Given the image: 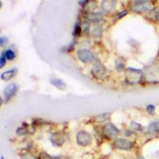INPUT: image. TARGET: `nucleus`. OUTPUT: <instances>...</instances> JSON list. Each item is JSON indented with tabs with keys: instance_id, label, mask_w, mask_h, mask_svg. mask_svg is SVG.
Returning a JSON list of instances; mask_svg holds the SVG:
<instances>
[{
	"instance_id": "nucleus-1",
	"label": "nucleus",
	"mask_w": 159,
	"mask_h": 159,
	"mask_svg": "<svg viewBox=\"0 0 159 159\" xmlns=\"http://www.w3.org/2000/svg\"><path fill=\"white\" fill-rule=\"evenodd\" d=\"M76 141L80 146L87 147L92 143V137L87 131L81 130V131L78 132L77 135H76Z\"/></svg>"
},
{
	"instance_id": "nucleus-2",
	"label": "nucleus",
	"mask_w": 159,
	"mask_h": 159,
	"mask_svg": "<svg viewBox=\"0 0 159 159\" xmlns=\"http://www.w3.org/2000/svg\"><path fill=\"white\" fill-rule=\"evenodd\" d=\"M77 56L82 62L84 63H89L92 62L94 59V56L90 50L86 49H80L78 50Z\"/></svg>"
},
{
	"instance_id": "nucleus-3",
	"label": "nucleus",
	"mask_w": 159,
	"mask_h": 159,
	"mask_svg": "<svg viewBox=\"0 0 159 159\" xmlns=\"http://www.w3.org/2000/svg\"><path fill=\"white\" fill-rule=\"evenodd\" d=\"M114 147L119 150H130L133 147V143L126 139H118L114 142Z\"/></svg>"
},
{
	"instance_id": "nucleus-4",
	"label": "nucleus",
	"mask_w": 159,
	"mask_h": 159,
	"mask_svg": "<svg viewBox=\"0 0 159 159\" xmlns=\"http://www.w3.org/2000/svg\"><path fill=\"white\" fill-rule=\"evenodd\" d=\"M103 132L104 135L110 138L116 137L119 133V130L112 123H107V124H105L103 129Z\"/></svg>"
},
{
	"instance_id": "nucleus-5",
	"label": "nucleus",
	"mask_w": 159,
	"mask_h": 159,
	"mask_svg": "<svg viewBox=\"0 0 159 159\" xmlns=\"http://www.w3.org/2000/svg\"><path fill=\"white\" fill-rule=\"evenodd\" d=\"M17 90H18V86H17L16 84L12 83L7 85L3 91V96L6 101H8L9 99H11L13 96H15Z\"/></svg>"
},
{
	"instance_id": "nucleus-6",
	"label": "nucleus",
	"mask_w": 159,
	"mask_h": 159,
	"mask_svg": "<svg viewBox=\"0 0 159 159\" xmlns=\"http://www.w3.org/2000/svg\"><path fill=\"white\" fill-rule=\"evenodd\" d=\"M92 73L97 78H102L106 73V69L104 66L99 61L96 62L92 68Z\"/></svg>"
},
{
	"instance_id": "nucleus-7",
	"label": "nucleus",
	"mask_w": 159,
	"mask_h": 159,
	"mask_svg": "<svg viewBox=\"0 0 159 159\" xmlns=\"http://www.w3.org/2000/svg\"><path fill=\"white\" fill-rule=\"evenodd\" d=\"M139 2V3H135V7H134L135 11H140V12H144V11H148V10H150L151 8V7L150 6V3H148V2L142 1V2Z\"/></svg>"
},
{
	"instance_id": "nucleus-8",
	"label": "nucleus",
	"mask_w": 159,
	"mask_h": 159,
	"mask_svg": "<svg viewBox=\"0 0 159 159\" xmlns=\"http://www.w3.org/2000/svg\"><path fill=\"white\" fill-rule=\"evenodd\" d=\"M87 18L92 22L97 23L103 20V16L99 13H89L87 15Z\"/></svg>"
},
{
	"instance_id": "nucleus-9",
	"label": "nucleus",
	"mask_w": 159,
	"mask_h": 159,
	"mask_svg": "<svg viewBox=\"0 0 159 159\" xmlns=\"http://www.w3.org/2000/svg\"><path fill=\"white\" fill-rule=\"evenodd\" d=\"M101 7L103 11L107 12H111L116 7V2L114 1H103L101 3Z\"/></svg>"
},
{
	"instance_id": "nucleus-10",
	"label": "nucleus",
	"mask_w": 159,
	"mask_h": 159,
	"mask_svg": "<svg viewBox=\"0 0 159 159\" xmlns=\"http://www.w3.org/2000/svg\"><path fill=\"white\" fill-rule=\"evenodd\" d=\"M16 73H17V69H11V70L4 72L1 75V78H2V80H11V78L14 77V76L16 75Z\"/></svg>"
},
{
	"instance_id": "nucleus-11",
	"label": "nucleus",
	"mask_w": 159,
	"mask_h": 159,
	"mask_svg": "<svg viewBox=\"0 0 159 159\" xmlns=\"http://www.w3.org/2000/svg\"><path fill=\"white\" fill-rule=\"evenodd\" d=\"M50 140L52 141V144L54 146H57V147H60L64 143V138L62 136L59 135V134H55V135H52V137L50 138Z\"/></svg>"
},
{
	"instance_id": "nucleus-12",
	"label": "nucleus",
	"mask_w": 159,
	"mask_h": 159,
	"mask_svg": "<svg viewBox=\"0 0 159 159\" xmlns=\"http://www.w3.org/2000/svg\"><path fill=\"white\" fill-rule=\"evenodd\" d=\"M148 131L151 134H156L159 133V122H153L150 124L148 127Z\"/></svg>"
},
{
	"instance_id": "nucleus-13",
	"label": "nucleus",
	"mask_w": 159,
	"mask_h": 159,
	"mask_svg": "<svg viewBox=\"0 0 159 159\" xmlns=\"http://www.w3.org/2000/svg\"><path fill=\"white\" fill-rule=\"evenodd\" d=\"M51 83L54 85L55 87L57 88L58 89H61V90H64V89H66V84L60 79H52L51 80Z\"/></svg>"
},
{
	"instance_id": "nucleus-14",
	"label": "nucleus",
	"mask_w": 159,
	"mask_h": 159,
	"mask_svg": "<svg viewBox=\"0 0 159 159\" xmlns=\"http://www.w3.org/2000/svg\"><path fill=\"white\" fill-rule=\"evenodd\" d=\"M110 116V113H103V114L99 115V116H96V117H95V120H96V122H98V123H102V122L108 119Z\"/></svg>"
},
{
	"instance_id": "nucleus-15",
	"label": "nucleus",
	"mask_w": 159,
	"mask_h": 159,
	"mask_svg": "<svg viewBox=\"0 0 159 159\" xmlns=\"http://www.w3.org/2000/svg\"><path fill=\"white\" fill-rule=\"evenodd\" d=\"M102 34H103V28L101 26H96L92 30V35H93L94 38H99V37H101Z\"/></svg>"
},
{
	"instance_id": "nucleus-16",
	"label": "nucleus",
	"mask_w": 159,
	"mask_h": 159,
	"mask_svg": "<svg viewBox=\"0 0 159 159\" xmlns=\"http://www.w3.org/2000/svg\"><path fill=\"white\" fill-rule=\"evenodd\" d=\"M39 158L40 159H61L59 157H53V156H50L49 154L45 153V152H42V153L40 154Z\"/></svg>"
},
{
	"instance_id": "nucleus-17",
	"label": "nucleus",
	"mask_w": 159,
	"mask_h": 159,
	"mask_svg": "<svg viewBox=\"0 0 159 159\" xmlns=\"http://www.w3.org/2000/svg\"><path fill=\"white\" fill-rule=\"evenodd\" d=\"M4 53H5L6 57L7 58L8 60H13L15 58V52H13V51L11 50V49H8V50L5 51Z\"/></svg>"
},
{
	"instance_id": "nucleus-18",
	"label": "nucleus",
	"mask_w": 159,
	"mask_h": 159,
	"mask_svg": "<svg viewBox=\"0 0 159 159\" xmlns=\"http://www.w3.org/2000/svg\"><path fill=\"white\" fill-rule=\"evenodd\" d=\"M6 62H7V57L5 56V53L2 52V55H1V58H0V67L3 68V66L5 65Z\"/></svg>"
},
{
	"instance_id": "nucleus-19",
	"label": "nucleus",
	"mask_w": 159,
	"mask_h": 159,
	"mask_svg": "<svg viewBox=\"0 0 159 159\" xmlns=\"http://www.w3.org/2000/svg\"><path fill=\"white\" fill-rule=\"evenodd\" d=\"M154 109H155V107H154V105H152V104L148 105V106L147 107V111H148L149 113H150V114H153V113H154Z\"/></svg>"
},
{
	"instance_id": "nucleus-20",
	"label": "nucleus",
	"mask_w": 159,
	"mask_h": 159,
	"mask_svg": "<svg viewBox=\"0 0 159 159\" xmlns=\"http://www.w3.org/2000/svg\"><path fill=\"white\" fill-rule=\"evenodd\" d=\"M7 38L6 37H1V38H0V45H1V46H3L5 44L7 43Z\"/></svg>"
},
{
	"instance_id": "nucleus-21",
	"label": "nucleus",
	"mask_w": 159,
	"mask_h": 159,
	"mask_svg": "<svg viewBox=\"0 0 159 159\" xmlns=\"http://www.w3.org/2000/svg\"><path fill=\"white\" fill-rule=\"evenodd\" d=\"M80 31H81V27L80 26L79 23H77L76 25V27H75V34H76V35H79Z\"/></svg>"
},
{
	"instance_id": "nucleus-22",
	"label": "nucleus",
	"mask_w": 159,
	"mask_h": 159,
	"mask_svg": "<svg viewBox=\"0 0 159 159\" xmlns=\"http://www.w3.org/2000/svg\"><path fill=\"white\" fill-rule=\"evenodd\" d=\"M22 159H36L33 155L30 154H26L22 156Z\"/></svg>"
},
{
	"instance_id": "nucleus-23",
	"label": "nucleus",
	"mask_w": 159,
	"mask_h": 159,
	"mask_svg": "<svg viewBox=\"0 0 159 159\" xmlns=\"http://www.w3.org/2000/svg\"><path fill=\"white\" fill-rule=\"evenodd\" d=\"M131 127H133V128H134V129H136V128L140 129V128H141V126H140L139 123H134V122H132V123H131Z\"/></svg>"
},
{
	"instance_id": "nucleus-24",
	"label": "nucleus",
	"mask_w": 159,
	"mask_h": 159,
	"mask_svg": "<svg viewBox=\"0 0 159 159\" xmlns=\"http://www.w3.org/2000/svg\"><path fill=\"white\" fill-rule=\"evenodd\" d=\"M127 11H123V12H122V13H119V15H117V17H116V19H118V18H122V17L124 16L125 15H127Z\"/></svg>"
},
{
	"instance_id": "nucleus-25",
	"label": "nucleus",
	"mask_w": 159,
	"mask_h": 159,
	"mask_svg": "<svg viewBox=\"0 0 159 159\" xmlns=\"http://www.w3.org/2000/svg\"><path fill=\"white\" fill-rule=\"evenodd\" d=\"M138 159H145L144 157H143V156H141V155H139V157H138Z\"/></svg>"
},
{
	"instance_id": "nucleus-26",
	"label": "nucleus",
	"mask_w": 159,
	"mask_h": 159,
	"mask_svg": "<svg viewBox=\"0 0 159 159\" xmlns=\"http://www.w3.org/2000/svg\"><path fill=\"white\" fill-rule=\"evenodd\" d=\"M1 159H4V157H1Z\"/></svg>"
}]
</instances>
